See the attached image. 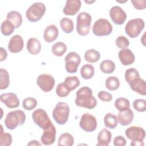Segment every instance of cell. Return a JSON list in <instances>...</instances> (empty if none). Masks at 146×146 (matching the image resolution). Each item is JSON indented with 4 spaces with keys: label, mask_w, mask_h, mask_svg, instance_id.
I'll list each match as a JSON object with an SVG mask.
<instances>
[{
    "label": "cell",
    "mask_w": 146,
    "mask_h": 146,
    "mask_svg": "<svg viewBox=\"0 0 146 146\" xmlns=\"http://www.w3.org/2000/svg\"><path fill=\"white\" fill-rule=\"evenodd\" d=\"M32 118L34 122L43 130L48 128L52 124L47 112L42 108L35 110L33 112Z\"/></svg>",
    "instance_id": "cell-8"
},
{
    "label": "cell",
    "mask_w": 146,
    "mask_h": 146,
    "mask_svg": "<svg viewBox=\"0 0 146 146\" xmlns=\"http://www.w3.org/2000/svg\"><path fill=\"white\" fill-rule=\"evenodd\" d=\"M65 68L68 73H75L78 70L81 59L79 55L75 52H69L65 57Z\"/></svg>",
    "instance_id": "cell-9"
},
{
    "label": "cell",
    "mask_w": 146,
    "mask_h": 146,
    "mask_svg": "<svg viewBox=\"0 0 146 146\" xmlns=\"http://www.w3.org/2000/svg\"><path fill=\"white\" fill-rule=\"evenodd\" d=\"M101 71L105 74H111L115 69V64L111 60H104L99 66Z\"/></svg>",
    "instance_id": "cell-29"
},
{
    "label": "cell",
    "mask_w": 146,
    "mask_h": 146,
    "mask_svg": "<svg viewBox=\"0 0 146 146\" xmlns=\"http://www.w3.org/2000/svg\"><path fill=\"white\" fill-rule=\"evenodd\" d=\"M52 53L57 56H62L67 50V46L65 43L58 42L54 44L52 46Z\"/></svg>",
    "instance_id": "cell-33"
},
{
    "label": "cell",
    "mask_w": 146,
    "mask_h": 146,
    "mask_svg": "<svg viewBox=\"0 0 146 146\" xmlns=\"http://www.w3.org/2000/svg\"><path fill=\"white\" fill-rule=\"evenodd\" d=\"M56 129L52 124L48 128L43 129V133L40 137V141L43 145H51L55 141Z\"/></svg>",
    "instance_id": "cell-15"
},
{
    "label": "cell",
    "mask_w": 146,
    "mask_h": 146,
    "mask_svg": "<svg viewBox=\"0 0 146 146\" xmlns=\"http://www.w3.org/2000/svg\"><path fill=\"white\" fill-rule=\"evenodd\" d=\"M0 53H1L0 61L2 62L6 59V58L7 56V52L5 48H3V47H1L0 48Z\"/></svg>",
    "instance_id": "cell-46"
},
{
    "label": "cell",
    "mask_w": 146,
    "mask_h": 146,
    "mask_svg": "<svg viewBox=\"0 0 146 146\" xmlns=\"http://www.w3.org/2000/svg\"><path fill=\"white\" fill-rule=\"evenodd\" d=\"M46 11V6L42 2H35L31 5L26 12L27 19L32 22L39 21Z\"/></svg>",
    "instance_id": "cell-5"
},
{
    "label": "cell",
    "mask_w": 146,
    "mask_h": 146,
    "mask_svg": "<svg viewBox=\"0 0 146 146\" xmlns=\"http://www.w3.org/2000/svg\"><path fill=\"white\" fill-rule=\"evenodd\" d=\"M80 127L86 132H92L97 127V120L95 117L90 113H84L80 119Z\"/></svg>",
    "instance_id": "cell-10"
},
{
    "label": "cell",
    "mask_w": 146,
    "mask_h": 146,
    "mask_svg": "<svg viewBox=\"0 0 146 146\" xmlns=\"http://www.w3.org/2000/svg\"><path fill=\"white\" fill-rule=\"evenodd\" d=\"M131 88L135 92H137L138 94L141 95H146V84L145 82L142 79L138 78L129 84Z\"/></svg>",
    "instance_id": "cell-21"
},
{
    "label": "cell",
    "mask_w": 146,
    "mask_h": 146,
    "mask_svg": "<svg viewBox=\"0 0 146 146\" xmlns=\"http://www.w3.org/2000/svg\"><path fill=\"white\" fill-rule=\"evenodd\" d=\"M112 139V134L107 129L104 128L98 135V144L96 145L108 146Z\"/></svg>",
    "instance_id": "cell-22"
},
{
    "label": "cell",
    "mask_w": 146,
    "mask_h": 146,
    "mask_svg": "<svg viewBox=\"0 0 146 146\" xmlns=\"http://www.w3.org/2000/svg\"><path fill=\"white\" fill-rule=\"evenodd\" d=\"M41 145V144L37 140L30 141L27 144V145Z\"/></svg>",
    "instance_id": "cell-48"
},
{
    "label": "cell",
    "mask_w": 146,
    "mask_h": 146,
    "mask_svg": "<svg viewBox=\"0 0 146 146\" xmlns=\"http://www.w3.org/2000/svg\"><path fill=\"white\" fill-rule=\"evenodd\" d=\"M25 120V112L21 110H15L7 113L5 119V124L8 129L13 130L18 125L23 124Z\"/></svg>",
    "instance_id": "cell-2"
},
{
    "label": "cell",
    "mask_w": 146,
    "mask_h": 146,
    "mask_svg": "<svg viewBox=\"0 0 146 146\" xmlns=\"http://www.w3.org/2000/svg\"><path fill=\"white\" fill-rule=\"evenodd\" d=\"M127 141L122 136H117L113 139V144L115 146H124L126 145Z\"/></svg>",
    "instance_id": "cell-45"
},
{
    "label": "cell",
    "mask_w": 146,
    "mask_h": 146,
    "mask_svg": "<svg viewBox=\"0 0 146 146\" xmlns=\"http://www.w3.org/2000/svg\"><path fill=\"white\" fill-rule=\"evenodd\" d=\"M91 16L86 12L80 13L76 18V31L82 36L87 35L91 29Z\"/></svg>",
    "instance_id": "cell-4"
},
{
    "label": "cell",
    "mask_w": 146,
    "mask_h": 146,
    "mask_svg": "<svg viewBox=\"0 0 146 146\" xmlns=\"http://www.w3.org/2000/svg\"><path fill=\"white\" fill-rule=\"evenodd\" d=\"M117 117L111 113H107L104 117V123L106 127L113 129L117 125Z\"/></svg>",
    "instance_id": "cell-27"
},
{
    "label": "cell",
    "mask_w": 146,
    "mask_h": 146,
    "mask_svg": "<svg viewBox=\"0 0 146 146\" xmlns=\"http://www.w3.org/2000/svg\"><path fill=\"white\" fill-rule=\"evenodd\" d=\"M144 21L141 18H135L129 20L125 27V33L132 38H136L144 29Z\"/></svg>",
    "instance_id": "cell-6"
},
{
    "label": "cell",
    "mask_w": 146,
    "mask_h": 146,
    "mask_svg": "<svg viewBox=\"0 0 146 146\" xmlns=\"http://www.w3.org/2000/svg\"><path fill=\"white\" fill-rule=\"evenodd\" d=\"M22 106L25 110L30 111L36 107L37 106V101L34 98L28 97L23 100Z\"/></svg>",
    "instance_id": "cell-40"
},
{
    "label": "cell",
    "mask_w": 146,
    "mask_h": 146,
    "mask_svg": "<svg viewBox=\"0 0 146 146\" xmlns=\"http://www.w3.org/2000/svg\"><path fill=\"white\" fill-rule=\"evenodd\" d=\"M74 143V139L73 136L68 133H62L58 140V145H66L71 146Z\"/></svg>",
    "instance_id": "cell-31"
},
{
    "label": "cell",
    "mask_w": 146,
    "mask_h": 146,
    "mask_svg": "<svg viewBox=\"0 0 146 146\" xmlns=\"http://www.w3.org/2000/svg\"><path fill=\"white\" fill-rule=\"evenodd\" d=\"M15 27L14 25L9 20L6 19L1 23V30L3 35L5 36L10 35L14 31Z\"/></svg>",
    "instance_id": "cell-25"
},
{
    "label": "cell",
    "mask_w": 146,
    "mask_h": 146,
    "mask_svg": "<svg viewBox=\"0 0 146 146\" xmlns=\"http://www.w3.org/2000/svg\"><path fill=\"white\" fill-rule=\"evenodd\" d=\"M0 132V145L1 146H9L12 143V136L9 133H5L3 131L2 125H1Z\"/></svg>",
    "instance_id": "cell-35"
},
{
    "label": "cell",
    "mask_w": 146,
    "mask_h": 146,
    "mask_svg": "<svg viewBox=\"0 0 146 146\" xmlns=\"http://www.w3.org/2000/svg\"><path fill=\"white\" fill-rule=\"evenodd\" d=\"M119 58L123 65L128 66L132 64L135 61V55L129 48L121 49L118 54Z\"/></svg>",
    "instance_id": "cell-19"
},
{
    "label": "cell",
    "mask_w": 146,
    "mask_h": 146,
    "mask_svg": "<svg viewBox=\"0 0 146 146\" xmlns=\"http://www.w3.org/2000/svg\"><path fill=\"white\" fill-rule=\"evenodd\" d=\"M36 83L43 91L49 92L54 87L55 79L51 75L41 74L38 77Z\"/></svg>",
    "instance_id": "cell-11"
},
{
    "label": "cell",
    "mask_w": 146,
    "mask_h": 146,
    "mask_svg": "<svg viewBox=\"0 0 146 146\" xmlns=\"http://www.w3.org/2000/svg\"><path fill=\"white\" fill-rule=\"evenodd\" d=\"M144 145L143 141H134L132 140L131 145V146H143Z\"/></svg>",
    "instance_id": "cell-47"
},
{
    "label": "cell",
    "mask_w": 146,
    "mask_h": 146,
    "mask_svg": "<svg viewBox=\"0 0 146 146\" xmlns=\"http://www.w3.org/2000/svg\"><path fill=\"white\" fill-rule=\"evenodd\" d=\"M80 7L81 1L80 0H67L63 12L66 15H74L79 11Z\"/></svg>",
    "instance_id": "cell-17"
},
{
    "label": "cell",
    "mask_w": 146,
    "mask_h": 146,
    "mask_svg": "<svg viewBox=\"0 0 146 146\" xmlns=\"http://www.w3.org/2000/svg\"><path fill=\"white\" fill-rule=\"evenodd\" d=\"M133 119V112L129 108L120 111L118 113L117 121L123 126L129 125Z\"/></svg>",
    "instance_id": "cell-18"
},
{
    "label": "cell",
    "mask_w": 146,
    "mask_h": 146,
    "mask_svg": "<svg viewBox=\"0 0 146 146\" xmlns=\"http://www.w3.org/2000/svg\"><path fill=\"white\" fill-rule=\"evenodd\" d=\"M24 42L22 36L19 35H15L9 40L8 49L12 53H17L22 50Z\"/></svg>",
    "instance_id": "cell-16"
},
{
    "label": "cell",
    "mask_w": 146,
    "mask_h": 146,
    "mask_svg": "<svg viewBox=\"0 0 146 146\" xmlns=\"http://www.w3.org/2000/svg\"><path fill=\"white\" fill-rule=\"evenodd\" d=\"M115 106L118 111H120L129 108L130 103L127 98H119L115 102Z\"/></svg>",
    "instance_id": "cell-39"
},
{
    "label": "cell",
    "mask_w": 146,
    "mask_h": 146,
    "mask_svg": "<svg viewBox=\"0 0 146 146\" xmlns=\"http://www.w3.org/2000/svg\"><path fill=\"white\" fill-rule=\"evenodd\" d=\"M64 83L68 87L71 91L75 90L80 85V80L76 76H67Z\"/></svg>",
    "instance_id": "cell-38"
},
{
    "label": "cell",
    "mask_w": 146,
    "mask_h": 146,
    "mask_svg": "<svg viewBox=\"0 0 146 146\" xmlns=\"http://www.w3.org/2000/svg\"><path fill=\"white\" fill-rule=\"evenodd\" d=\"M115 43L116 46L121 49L127 48L129 44V40L124 36H119L115 40Z\"/></svg>",
    "instance_id": "cell-42"
},
{
    "label": "cell",
    "mask_w": 146,
    "mask_h": 146,
    "mask_svg": "<svg viewBox=\"0 0 146 146\" xmlns=\"http://www.w3.org/2000/svg\"><path fill=\"white\" fill-rule=\"evenodd\" d=\"M76 96L75 102L78 106L92 109L97 104V100L92 95V90L88 87H81L76 91Z\"/></svg>",
    "instance_id": "cell-1"
},
{
    "label": "cell",
    "mask_w": 146,
    "mask_h": 146,
    "mask_svg": "<svg viewBox=\"0 0 146 146\" xmlns=\"http://www.w3.org/2000/svg\"><path fill=\"white\" fill-rule=\"evenodd\" d=\"M133 107L138 112H144L146 110V101L143 99H136L133 102Z\"/></svg>",
    "instance_id": "cell-41"
},
{
    "label": "cell",
    "mask_w": 146,
    "mask_h": 146,
    "mask_svg": "<svg viewBox=\"0 0 146 146\" xmlns=\"http://www.w3.org/2000/svg\"><path fill=\"white\" fill-rule=\"evenodd\" d=\"M6 19L10 21L14 25L15 28L19 27L22 23V15L20 13L17 11L9 12L6 16Z\"/></svg>",
    "instance_id": "cell-24"
},
{
    "label": "cell",
    "mask_w": 146,
    "mask_h": 146,
    "mask_svg": "<svg viewBox=\"0 0 146 146\" xmlns=\"http://www.w3.org/2000/svg\"><path fill=\"white\" fill-rule=\"evenodd\" d=\"M100 58L99 52L94 49H89L87 50L84 54V58L86 60L90 63H95L98 62Z\"/></svg>",
    "instance_id": "cell-28"
},
{
    "label": "cell",
    "mask_w": 146,
    "mask_h": 146,
    "mask_svg": "<svg viewBox=\"0 0 146 146\" xmlns=\"http://www.w3.org/2000/svg\"><path fill=\"white\" fill-rule=\"evenodd\" d=\"M112 31V26L106 19L100 18L94 22L92 26L93 33L98 36H107Z\"/></svg>",
    "instance_id": "cell-7"
},
{
    "label": "cell",
    "mask_w": 146,
    "mask_h": 146,
    "mask_svg": "<svg viewBox=\"0 0 146 146\" xmlns=\"http://www.w3.org/2000/svg\"><path fill=\"white\" fill-rule=\"evenodd\" d=\"M128 139L134 141H143L145 137V130L137 126H131L128 128L125 132Z\"/></svg>",
    "instance_id": "cell-12"
},
{
    "label": "cell",
    "mask_w": 146,
    "mask_h": 146,
    "mask_svg": "<svg viewBox=\"0 0 146 146\" xmlns=\"http://www.w3.org/2000/svg\"><path fill=\"white\" fill-rule=\"evenodd\" d=\"M119 86V80L116 76H110L106 80V87L110 91H114L118 89Z\"/></svg>",
    "instance_id": "cell-34"
},
{
    "label": "cell",
    "mask_w": 146,
    "mask_h": 146,
    "mask_svg": "<svg viewBox=\"0 0 146 146\" xmlns=\"http://www.w3.org/2000/svg\"><path fill=\"white\" fill-rule=\"evenodd\" d=\"M69 113L68 105L64 102H59L53 110L52 117L57 124L63 125L68 120Z\"/></svg>",
    "instance_id": "cell-3"
},
{
    "label": "cell",
    "mask_w": 146,
    "mask_h": 146,
    "mask_svg": "<svg viewBox=\"0 0 146 146\" xmlns=\"http://www.w3.org/2000/svg\"><path fill=\"white\" fill-rule=\"evenodd\" d=\"M131 2L137 10H143L146 7L145 0H131Z\"/></svg>",
    "instance_id": "cell-44"
},
{
    "label": "cell",
    "mask_w": 146,
    "mask_h": 146,
    "mask_svg": "<svg viewBox=\"0 0 146 146\" xmlns=\"http://www.w3.org/2000/svg\"><path fill=\"white\" fill-rule=\"evenodd\" d=\"M10 83L9 74L7 71L3 68L0 69V89L5 90L7 88Z\"/></svg>",
    "instance_id": "cell-30"
},
{
    "label": "cell",
    "mask_w": 146,
    "mask_h": 146,
    "mask_svg": "<svg viewBox=\"0 0 146 146\" xmlns=\"http://www.w3.org/2000/svg\"><path fill=\"white\" fill-rule=\"evenodd\" d=\"M59 34V31L55 25L48 26L44 30L43 38L46 42L51 43L56 39Z\"/></svg>",
    "instance_id": "cell-20"
},
{
    "label": "cell",
    "mask_w": 146,
    "mask_h": 146,
    "mask_svg": "<svg viewBox=\"0 0 146 146\" xmlns=\"http://www.w3.org/2000/svg\"><path fill=\"white\" fill-rule=\"evenodd\" d=\"M1 101L9 108H15L19 106V100L17 95L13 92L2 94L0 96Z\"/></svg>",
    "instance_id": "cell-14"
},
{
    "label": "cell",
    "mask_w": 146,
    "mask_h": 146,
    "mask_svg": "<svg viewBox=\"0 0 146 146\" xmlns=\"http://www.w3.org/2000/svg\"><path fill=\"white\" fill-rule=\"evenodd\" d=\"M70 89L64 82L58 84L56 88V93L57 95L61 98L66 97L70 94Z\"/></svg>",
    "instance_id": "cell-37"
},
{
    "label": "cell",
    "mask_w": 146,
    "mask_h": 146,
    "mask_svg": "<svg viewBox=\"0 0 146 146\" xmlns=\"http://www.w3.org/2000/svg\"><path fill=\"white\" fill-rule=\"evenodd\" d=\"M60 25L62 30L67 33H71L74 30V23L72 21L68 18H63L60 21Z\"/></svg>",
    "instance_id": "cell-32"
},
{
    "label": "cell",
    "mask_w": 146,
    "mask_h": 146,
    "mask_svg": "<svg viewBox=\"0 0 146 146\" xmlns=\"http://www.w3.org/2000/svg\"><path fill=\"white\" fill-rule=\"evenodd\" d=\"M110 15L113 23L117 25L123 24L127 19L126 13L119 6H114L110 9Z\"/></svg>",
    "instance_id": "cell-13"
},
{
    "label": "cell",
    "mask_w": 146,
    "mask_h": 146,
    "mask_svg": "<svg viewBox=\"0 0 146 146\" xmlns=\"http://www.w3.org/2000/svg\"><path fill=\"white\" fill-rule=\"evenodd\" d=\"M98 96L99 99L103 102H110L112 99V95L106 91H101L98 92Z\"/></svg>",
    "instance_id": "cell-43"
},
{
    "label": "cell",
    "mask_w": 146,
    "mask_h": 146,
    "mask_svg": "<svg viewBox=\"0 0 146 146\" xmlns=\"http://www.w3.org/2000/svg\"><path fill=\"white\" fill-rule=\"evenodd\" d=\"M140 78L139 72L134 68L127 69L125 72V79L128 83H130L134 80Z\"/></svg>",
    "instance_id": "cell-36"
},
{
    "label": "cell",
    "mask_w": 146,
    "mask_h": 146,
    "mask_svg": "<svg viewBox=\"0 0 146 146\" xmlns=\"http://www.w3.org/2000/svg\"><path fill=\"white\" fill-rule=\"evenodd\" d=\"M95 68L94 66L90 64H87L80 68V75L84 79H90L94 75Z\"/></svg>",
    "instance_id": "cell-26"
},
{
    "label": "cell",
    "mask_w": 146,
    "mask_h": 146,
    "mask_svg": "<svg viewBox=\"0 0 146 146\" xmlns=\"http://www.w3.org/2000/svg\"><path fill=\"white\" fill-rule=\"evenodd\" d=\"M27 49L33 55L39 54L41 50V44L39 40L35 38H30L27 42Z\"/></svg>",
    "instance_id": "cell-23"
}]
</instances>
